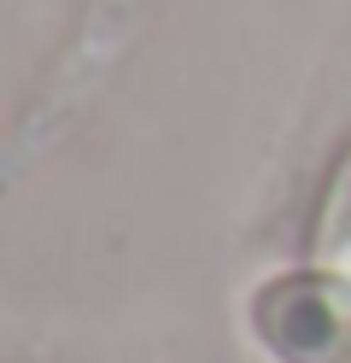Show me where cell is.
<instances>
[{"mask_svg":"<svg viewBox=\"0 0 351 363\" xmlns=\"http://www.w3.org/2000/svg\"><path fill=\"white\" fill-rule=\"evenodd\" d=\"M257 340L287 363H351V276L293 269L257 287Z\"/></svg>","mask_w":351,"mask_h":363,"instance_id":"1","label":"cell"},{"mask_svg":"<svg viewBox=\"0 0 351 363\" xmlns=\"http://www.w3.org/2000/svg\"><path fill=\"white\" fill-rule=\"evenodd\" d=\"M311 252H316V269L351 276V147L340 152V164L322 188V206L311 223Z\"/></svg>","mask_w":351,"mask_h":363,"instance_id":"2","label":"cell"}]
</instances>
